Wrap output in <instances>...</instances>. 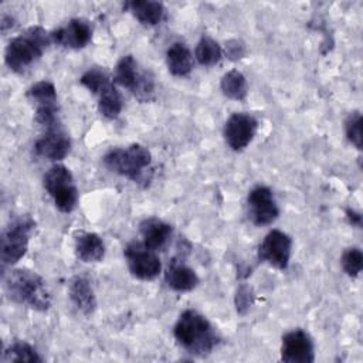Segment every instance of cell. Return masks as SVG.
<instances>
[{"label": "cell", "instance_id": "12", "mask_svg": "<svg viewBox=\"0 0 363 363\" xmlns=\"http://www.w3.org/2000/svg\"><path fill=\"white\" fill-rule=\"evenodd\" d=\"M247 204L250 218L255 225H269L279 216V208L272 194V190L267 186H255L248 193Z\"/></svg>", "mask_w": 363, "mask_h": 363}, {"label": "cell", "instance_id": "7", "mask_svg": "<svg viewBox=\"0 0 363 363\" xmlns=\"http://www.w3.org/2000/svg\"><path fill=\"white\" fill-rule=\"evenodd\" d=\"M113 82L129 89L140 102H149L155 96L153 77L146 71H139L138 62L132 55H123L118 61Z\"/></svg>", "mask_w": 363, "mask_h": 363}, {"label": "cell", "instance_id": "5", "mask_svg": "<svg viewBox=\"0 0 363 363\" xmlns=\"http://www.w3.org/2000/svg\"><path fill=\"white\" fill-rule=\"evenodd\" d=\"M34 228L35 221L30 216H18L3 228L0 237V259L3 267L14 265L26 255Z\"/></svg>", "mask_w": 363, "mask_h": 363}, {"label": "cell", "instance_id": "8", "mask_svg": "<svg viewBox=\"0 0 363 363\" xmlns=\"http://www.w3.org/2000/svg\"><path fill=\"white\" fill-rule=\"evenodd\" d=\"M26 95L35 106L34 119L40 126L48 129L60 125L57 89L51 81L43 79L33 84Z\"/></svg>", "mask_w": 363, "mask_h": 363}, {"label": "cell", "instance_id": "23", "mask_svg": "<svg viewBox=\"0 0 363 363\" xmlns=\"http://www.w3.org/2000/svg\"><path fill=\"white\" fill-rule=\"evenodd\" d=\"M220 88L227 98L234 101H242L248 94L247 78L238 69L225 72L220 81Z\"/></svg>", "mask_w": 363, "mask_h": 363}, {"label": "cell", "instance_id": "25", "mask_svg": "<svg viewBox=\"0 0 363 363\" xmlns=\"http://www.w3.org/2000/svg\"><path fill=\"white\" fill-rule=\"evenodd\" d=\"M194 57L199 61V64L204 67H211L221 60L223 48L210 35H203L196 45Z\"/></svg>", "mask_w": 363, "mask_h": 363}, {"label": "cell", "instance_id": "31", "mask_svg": "<svg viewBox=\"0 0 363 363\" xmlns=\"http://www.w3.org/2000/svg\"><path fill=\"white\" fill-rule=\"evenodd\" d=\"M346 217L352 225L362 227V214L353 208H346Z\"/></svg>", "mask_w": 363, "mask_h": 363}, {"label": "cell", "instance_id": "27", "mask_svg": "<svg viewBox=\"0 0 363 363\" xmlns=\"http://www.w3.org/2000/svg\"><path fill=\"white\" fill-rule=\"evenodd\" d=\"M340 262H342L343 271L349 277L356 278L362 272V268H363V252L357 247L346 248L342 254Z\"/></svg>", "mask_w": 363, "mask_h": 363}, {"label": "cell", "instance_id": "6", "mask_svg": "<svg viewBox=\"0 0 363 363\" xmlns=\"http://www.w3.org/2000/svg\"><path fill=\"white\" fill-rule=\"evenodd\" d=\"M44 189L61 213H71L78 203V189L71 170L61 164H52L44 174Z\"/></svg>", "mask_w": 363, "mask_h": 363}, {"label": "cell", "instance_id": "20", "mask_svg": "<svg viewBox=\"0 0 363 363\" xmlns=\"http://www.w3.org/2000/svg\"><path fill=\"white\" fill-rule=\"evenodd\" d=\"M69 298L84 315H92L96 309V298L92 285L84 277H75L69 282Z\"/></svg>", "mask_w": 363, "mask_h": 363}, {"label": "cell", "instance_id": "18", "mask_svg": "<svg viewBox=\"0 0 363 363\" xmlns=\"http://www.w3.org/2000/svg\"><path fill=\"white\" fill-rule=\"evenodd\" d=\"M123 7L143 26H156L166 17V9L160 1L132 0L126 1Z\"/></svg>", "mask_w": 363, "mask_h": 363}, {"label": "cell", "instance_id": "4", "mask_svg": "<svg viewBox=\"0 0 363 363\" xmlns=\"http://www.w3.org/2000/svg\"><path fill=\"white\" fill-rule=\"evenodd\" d=\"M51 41V35L40 26L27 28L23 34L10 40L4 51V62L13 72L26 71L37 61Z\"/></svg>", "mask_w": 363, "mask_h": 363}, {"label": "cell", "instance_id": "32", "mask_svg": "<svg viewBox=\"0 0 363 363\" xmlns=\"http://www.w3.org/2000/svg\"><path fill=\"white\" fill-rule=\"evenodd\" d=\"M13 26H14V23H13L11 16L3 14V16H1V31L6 33L9 28H13Z\"/></svg>", "mask_w": 363, "mask_h": 363}, {"label": "cell", "instance_id": "30", "mask_svg": "<svg viewBox=\"0 0 363 363\" xmlns=\"http://www.w3.org/2000/svg\"><path fill=\"white\" fill-rule=\"evenodd\" d=\"M223 52L225 54V57L228 60L238 61V60H241L245 55V45H244L242 41H240L237 38H233V40H228L225 43Z\"/></svg>", "mask_w": 363, "mask_h": 363}, {"label": "cell", "instance_id": "16", "mask_svg": "<svg viewBox=\"0 0 363 363\" xmlns=\"http://www.w3.org/2000/svg\"><path fill=\"white\" fill-rule=\"evenodd\" d=\"M139 231L142 235V242L145 245H147L149 248H152L155 251H160L170 241L173 228L169 223H166L160 218L149 217V218H145L140 221Z\"/></svg>", "mask_w": 363, "mask_h": 363}, {"label": "cell", "instance_id": "10", "mask_svg": "<svg viewBox=\"0 0 363 363\" xmlns=\"http://www.w3.org/2000/svg\"><path fill=\"white\" fill-rule=\"evenodd\" d=\"M291 254L292 238L281 230H271L258 247V258L278 269L288 267Z\"/></svg>", "mask_w": 363, "mask_h": 363}, {"label": "cell", "instance_id": "11", "mask_svg": "<svg viewBox=\"0 0 363 363\" xmlns=\"http://www.w3.org/2000/svg\"><path fill=\"white\" fill-rule=\"evenodd\" d=\"M257 129L258 121L252 115L247 112H234L224 123V140L233 150H242L251 143Z\"/></svg>", "mask_w": 363, "mask_h": 363}, {"label": "cell", "instance_id": "17", "mask_svg": "<svg viewBox=\"0 0 363 363\" xmlns=\"http://www.w3.org/2000/svg\"><path fill=\"white\" fill-rule=\"evenodd\" d=\"M74 250L78 259L91 264L98 262L105 255V244L102 238L89 231H77L74 235Z\"/></svg>", "mask_w": 363, "mask_h": 363}, {"label": "cell", "instance_id": "2", "mask_svg": "<svg viewBox=\"0 0 363 363\" xmlns=\"http://www.w3.org/2000/svg\"><path fill=\"white\" fill-rule=\"evenodd\" d=\"M4 286L10 299L17 303L40 312H45L51 306V294L47 284L34 271L26 268L11 269L4 278Z\"/></svg>", "mask_w": 363, "mask_h": 363}, {"label": "cell", "instance_id": "14", "mask_svg": "<svg viewBox=\"0 0 363 363\" xmlns=\"http://www.w3.org/2000/svg\"><path fill=\"white\" fill-rule=\"evenodd\" d=\"M71 149V139L61 125L45 129V132L35 140L34 150L40 157L58 162L62 160Z\"/></svg>", "mask_w": 363, "mask_h": 363}, {"label": "cell", "instance_id": "15", "mask_svg": "<svg viewBox=\"0 0 363 363\" xmlns=\"http://www.w3.org/2000/svg\"><path fill=\"white\" fill-rule=\"evenodd\" d=\"M51 41L65 48H84L92 38V27L85 18H71L62 27L50 33Z\"/></svg>", "mask_w": 363, "mask_h": 363}, {"label": "cell", "instance_id": "3", "mask_svg": "<svg viewBox=\"0 0 363 363\" xmlns=\"http://www.w3.org/2000/svg\"><path fill=\"white\" fill-rule=\"evenodd\" d=\"M102 160L108 170L135 183H149L152 177V155L143 145L113 147L105 153Z\"/></svg>", "mask_w": 363, "mask_h": 363}, {"label": "cell", "instance_id": "1", "mask_svg": "<svg viewBox=\"0 0 363 363\" xmlns=\"http://www.w3.org/2000/svg\"><path fill=\"white\" fill-rule=\"evenodd\" d=\"M173 335L183 349L200 356L210 353L220 342L208 319L194 309H186L180 313Z\"/></svg>", "mask_w": 363, "mask_h": 363}, {"label": "cell", "instance_id": "26", "mask_svg": "<svg viewBox=\"0 0 363 363\" xmlns=\"http://www.w3.org/2000/svg\"><path fill=\"white\" fill-rule=\"evenodd\" d=\"M79 82L92 94L98 95L105 86H108L112 81L109 79V77L106 75V72L101 68H89L88 71H85L81 78Z\"/></svg>", "mask_w": 363, "mask_h": 363}, {"label": "cell", "instance_id": "19", "mask_svg": "<svg viewBox=\"0 0 363 363\" xmlns=\"http://www.w3.org/2000/svg\"><path fill=\"white\" fill-rule=\"evenodd\" d=\"M164 281L167 286L176 292H189L197 286L199 277L194 269L186 264L173 261L164 272Z\"/></svg>", "mask_w": 363, "mask_h": 363}, {"label": "cell", "instance_id": "29", "mask_svg": "<svg viewBox=\"0 0 363 363\" xmlns=\"http://www.w3.org/2000/svg\"><path fill=\"white\" fill-rule=\"evenodd\" d=\"M254 302V292L251 286L241 284L235 292V308L240 315H245Z\"/></svg>", "mask_w": 363, "mask_h": 363}, {"label": "cell", "instance_id": "21", "mask_svg": "<svg viewBox=\"0 0 363 363\" xmlns=\"http://www.w3.org/2000/svg\"><path fill=\"white\" fill-rule=\"evenodd\" d=\"M167 69L174 77H186L191 72L194 61L190 50L183 43H173L166 51Z\"/></svg>", "mask_w": 363, "mask_h": 363}, {"label": "cell", "instance_id": "13", "mask_svg": "<svg viewBox=\"0 0 363 363\" xmlns=\"http://www.w3.org/2000/svg\"><path fill=\"white\" fill-rule=\"evenodd\" d=\"M281 359L286 363H312L315 360L313 340L303 329H294L282 336Z\"/></svg>", "mask_w": 363, "mask_h": 363}, {"label": "cell", "instance_id": "28", "mask_svg": "<svg viewBox=\"0 0 363 363\" xmlns=\"http://www.w3.org/2000/svg\"><path fill=\"white\" fill-rule=\"evenodd\" d=\"M345 133L356 149H362V115L359 111L350 112L345 119Z\"/></svg>", "mask_w": 363, "mask_h": 363}, {"label": "cell", "instance_id": "9", "mask_svg": "<svg viewBox=\"0 0 363 363\" xmlns=\"http://www.w3.org/2000/svg\"><path fill=\"white\" fill-rule=\"evenodd\" d=\"M123 255L129 272L138 279L152 281L162 271V262L157 251L149 248L142 241L129 242L123 250Z\"/></svg>", "mask_w": 363, "mask_h": 363}, {"label": "cell", "instance_id": "22", "mask_svg": "<svg viewBox=\"0 0 363 363\" xmlns=\"http://www.w3.org/2000/svg\"><path fill=\"white\" fill-rule=\"evenodd\" d=\"M123 108V99L113 82L98 94V109L106 119H116Z\"/></svg>", "mask_w": 363, "mask_h": 363}, {"label": "cell", "instance_id": "24", "mask_svg": "<svg viewBox=\"0 0 363 363\" xmlns=\"http://www.w3.org/2000/svg\"><path fill=\"white\" fill-rule=\"evenodd\" d=\"M41 356L38 352L26 340H14L10 343L3 354H1V362L10 363V362H41Z\"/></svg>", "mask_w": 363, "mask_h": 363}]
</instances>
